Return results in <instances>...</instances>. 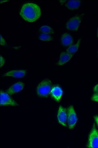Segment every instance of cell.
Masks as SVG:
<instances>
[{
    "instance_id": "obj_1",
    "label": "cell",
    "mask_w": 98,
    "mask_h": 148,
    "mask_svg": "<svg viewBox=\"0 0 98 148\" xmlns=\"http://www.w3.org/2000/svg\"><path fill=\"white\" fill-rule=\"evenodd\" d=\"M20 15L26 21L29 23L35 22L41 17V9L39 5L35 3H25L22 6Z\"/></svg>"
},
{
    "instance_id": "obj_2",
    "label": "cell",
    "mask_w": 98,
    "mask_h": 148,
    "mask_svg": "<svg viewBox=\"0 0 98 148\" xmlns=\"http://www.w3.org/2000/svg\"><path fill=\"white\" fill-rule=\"evenodd\" d=\"M52 83L50 80L45 79L41 82L37 88V94L41 97H47L50 93Z\"/></svg>"
},
{
    "instance_id": "obj_3",
    "label": "cell",
    "mask_w": 98,
    "mask_h": 148,
    "mask_svg": "<svg viewBox=\"0 0 98 148\" xmlns=\"http://www.w3.org/2000/svg\"><path fill=\"white\" fill-rule=\"evenodd\" d=\"M67 113L68 128L70 129H74L78 121V118L74 108L72 106H71L67 108Z\"/></svg>"
},
{
    "instance_id": "obj_4",
    "label": "cell",
    "mask_w": 98,
    "mask_h": 148,
    "mask_svg": "<svg viewBox=\"0 0 98 148\" xmlns=\"http://www.w3.org/2000/svg\"><path fill=\"white\" fill-rule=\"evenodd\" d=\"M87 147L98 148V130L96 128L95 124L93 126L88 137Z\"/></svg>"
},
{
    "instance_id": "obj_5",
    "label": "cell",
    "mask_w": 98,
    "mask_h": 148,
    "mask_svg": "<svg viewBox=\"0 0 98 148\" xmlns=\"http://www.w3.org/2000/svg\"><path fill=\"white\" fill-rule=\"evenodd\" d=\"M81 21V17L76 16L70 18L66 23V27L67 30L77 31L78 30Z\"/></svg>"
},
{
    "instance_id": "obj_6",
    "label": "cell",
    "mask_w": 98,
    "mask_h": 148,
    "mask_svg": "<svg viewBox=\"0 0 98 148\" xmlns=\"http://www.w3.org/2000/svg\"><path fill=\"white\" fill-rule=\"evenodd\" d=\"M8 93L1 91V105L7 106H18L19 104L10 97Z\"/></svg>"
},
{
    "instance_id": "obj_7",
    "label": "cell",
    "mask_w": 98,
    "mask_h": 148,
    "mask_svg": "<svg viewBox=\"0 0 98 148\" xmlns=\"http://www.w3.org/2000/svg\"><path fill=\"white\" fill-rule=\"evenodd\" d=\"M57 117L58 121L62 125L67 127V113L66 109L61 106L58 111Z\"/></svg>"
},
{
    "instance_id": "obj_8",
    "label": "cell",
    "mask_w": 98,
    "mask_h": 148,
    "mask_svg": "<svg viewBox=\"0 0 98 148\" xmlns=\"http://www.w3.org/2000/svg\"><path fill=\"white\" fill-rule=\"evenodd\" d=\"M24 84L22 82H18L10 87L7 90V93L10 95H12L21 91L23 89Z\"/></svg>"
},
{
    "instance_id": "obj_9",
    "label": "cell",
    "mask_w": 98,
    "mask_h": 148,
    "mask_svg": "<svg viewBox=\"0 0 98 148\" xmlns=\"http://www.w3.org/2000/svg\"><path fill=\"white\" fill-rule=\"evenodd\" d=\"M26 73L25 70H12L4 74L3 76L4 77H13L17 78H22L25 75Z\"/></svg>"
},
{
    "instance_id": "obj_10",
    "label": "cell",
    "mask_w": 98,
    "mask_h": 148,
    "mask_svg": "<svg viewBox=\"0 0 98 148\" xmlns=\"http://www.w3.org/2000/svg\"><path fill=\"white\" fill-rule=\"evenodd\" d=\"M73 56V54L68 53V52H62L60 56L59 59L57 64L58 66H62L66 64L70 60Z\"/></svg>"
},
{
    "instance_id": "obj_11",
    "label": "cell",
    "mask_w": 98,
    "mask_h": 148,
    "mask_svg": "<svg viewBox=\"0 0 98 148\" xmlns=\"http://www.w3.org/2000/svg\"><path fill=\"white\" fill-rule=\"evenodd\" d=\"M51 95L56 101H59L63 95V91L60 87L56 86L51 90Z\"/></svg>"
},
{
    "instance_id": "obj_12",
    "label": "cell",
    "mask_w": 98,
    "mask_h": 148,
    "mask_svg": "<svg viewBox=\"0 0 98 148\" xmlns=\"http://www.w3.org/2000/svg\"><path fill=\"white\" fill-rule=\"evenodd\" d=\"M61 42L63 45L68 46L73 44L74 40L71 35L66 33L62 35L61 38Z\"/></svg>"
},
{
    "instance_id": "obj_13",
    "label": "cell",
    "mask_w": 98,
    "mask_h": 148,
    "mask_svg": "<svg viewBox=\"0 0 98 148\" xmlns=\"http://www.w3.org/2000/svg\"><path fill=\"white\" fill-rule=\"evenodd\" d=\"M66 2L65 6L70 10L77 9L81 4V2L79 1H69Z\"/></svg>"
},
{
    "instance_id": "obj_14",
    "label": "cell",
    "mask_w": 98,
    "mask_h": 148,
    "mask_svg": "<svg viewBox=\"0 0 98 148\" xmlns=\"http://www.w3.org/2000/svg\"><path fill=\"white\" fill-rule=\"evenodd\" d=\"M80 41H81V39H79L77 41L76 44L71 46L66 50V52H68V53L70 54H74L76 53L78 50V48H79V45H80Z\"/></svg>"
},
{
    "instance_id": "obj_15",
    "label": "cell",
    "mask_w": 98,
    "mask_h": 148,
    "mask_svg": "<svg viewBox=\"0 0 98 148\" xmlns=\"http://www.w3.org/2000/svg\"><path fill=\"white\" fill-rule=\"evenodd\" d=\"M40 31L44 34H53V29L47 25H43L40 28Z\"/></svg>"
},
{
    "instance_id": "obj_16",
    "label": "cell",
    "mask_w": 98,
    "mask_h": 148,
    "mask_svg": "<svg viewBox=\"0 0 98 148\" xmlns=\"http://www.w3.org/2000/svg\"><path fill=\"white\" fill-rule=\"evenodd\" d=\"M39 39L43 41H48L53 40L52 37L49 34H42L39 36Z\"/></svg>"
},
{
    "instance_id": "obj_17",
    "label": "cell",
    "mask_w": 98,
    "mask_h": 148,
    "mask_svg": "<svg viewBox=\"0 0 98 148\" xmlns=\"http://www.w3.org/2000/svg\"><path fill=\"white\" fill-rule=\"evenodd\" d=\"M91 100L98 103V92H95V93L93 95L91 98Z\"/></svg>"
},
{
    "instance_id": "obj_18",
    "label": "cell",
    "mask_w": 98,
    "mask_h": 148,
    "mask_svg": "<svg viewBox=\"0 0 98 148\" xmlns=\"http://www.w3.org/2000/svg\"><path fill=\"white\" fill-rule=\"evenodd\" d=\"M6 45V41L3 38L2 36L1 35V45L3 46Z\"/></svg>"
},
{
    "instance_id": "obj_19",
    "label": "cell",
    "mask_w": 98,
    "mask_h": 148,
    "mask_svg": "<svg viewBox=\"0 0 98 148\" xmlns=\"http://www.w3.org/2000/svg\"><path fill=\"white\" fill-rule=\"evenodd\" d=\"M4 63H5V60L2 56H1V67H3Z\"/></svg>"
},
{
    "instance_id": "obj_20",
    "label": "cell",
    "mask_w": 98,
    "mask_h": 148,
    "mask_svg": "<svg viewBox=\"0 0 98 148\" xmlns=\"http://www.w3.org/2000/svg\"><path fill=\"white\" fill-rule=\"evenodd\" d=\"M95 121L96 123L97 126L98 128V115H95L94 117Z\"/></svg>"
},
{
    "instance_id": "obj_21",
    "label": "cell",
    "mask_w": 98,
    "mask_h": 148,
    "mask_svg": "<svg viewBox=\"0 0 98 148\" xmlns=\"http://www.w3.org/2000/svg\"><path fill=\"white\" fill-rule=\"evenodd\" d=\"M93 91L95 92H98V84L96 85L93 88Z\"/></svg>"
},
{
    "instance_id": "obj_22",
    "label": "cell",
    "mask_w": 98,
    "mask_h": 148,
    "mask_svg": "<svg viewBox=\"0 0 98 148\" xmlns=\"http://www.w3.org/2000/svg\"><path fill=\"white\" fill-rule=\"evenodd\" d=\"M7 1H1V4H2V3H5V2H7Z\"/></svg>"
},
{
    "instance_id": "obj_23",
    "label": "cell",
    "mask_w": 98,
    "mask_h": 148,
    "mask_svg": "<svg viewBox=\"0 0 98 148\" xmlns=\"http://www.w3.org/2000/svg\"><path fill=\"white\" fill-rule=\"evenodd\" d=\"M97 36L98 37V28L97 29Z\"/></svg>"
},
{
    "instance_id": "obj_24",
    "label": "cell",
    "mask_w": 98,
    "mask_h": 148,
    "mask_svg": "<svg viewBox=\"0 0 98 148\" xmlns=\"http://www.w3.org/2000/svg\"></svg>"
}]
</instances>
